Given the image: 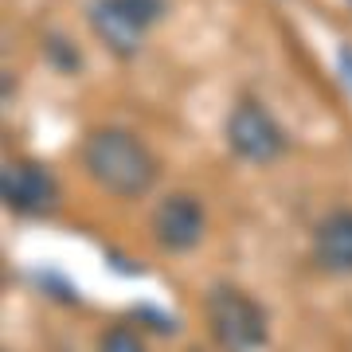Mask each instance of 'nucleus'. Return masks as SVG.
I'll list each match as a JSON object with an SVG mask.
<instances>
[{
    "label": "nucleus",
    "instance_id": "nucleus-1",
    "mask_svg": "<svg viewBox=\"0 0 352 352\" xmlns=\"http://www.w3.org/2000/svg\"><path fill=\"white\" fill-rule=\"evenodd\" d=\"M78 157H82V168L90 173V180L102 184L110 196H122V200H138L157 184V157L129 129H90L82 138Z\"/></svg>",
    "mask_w": 352,
    "mask_h": 352
},
{
    "label": "nucleus",
    "instance_id": "nucleus-2",
    "mask_svg": "<svg viewBox=\"0 0 352 352\" xmlns=\"http://www.w3.org/2000/svg\"><path fill=\"white\" fill-rule=\"evenodd\" d=\"M208 325L223 352H258L266 344V309L235 286H215L208 294Z\"/></svg>",
    "mask_w": 352,
    "mask_h": 352
},
{
    "label": "nucleus",
    "instance_id": "nucleus-3",
    "mask_svg": "<svg viewBox=\"0 0 352 352\" xmlns=\"http://www.w3.org/2000/svg\"><path fill=\"white\" fill-rule=\"evenodd\" d=\"M161 16L164 0H94L90 4V28L102 39V47L118 59L138 55L145 43V32Z\"/></svg>",
    "mask_w": 352,
    "mask_h": 352
},
{
    "label": "nucleus",
    "instance_id": "nucleus-4",
    "mask_svg": "<svg viewBox=\"0 0 352 352\" xmlns=\"http://www.w3.org/2000/svg\"><path fill=\"white\" fill-rule=\"evenodd\" d=\"M223 138L231 145V153L247 164H274L289 149L286 129L278 126V118L258 98H243L231 106Z\"/></svg>",
    "mask_w": 352,
    "mask_h": 352
},
{
    "label": "nucleus",
    "instance_id": "nucleus-5",
    "mask_svg": "<svg viewBox=\"0 0 352 352\" xmlns=\"http://www.w3.org/2000/svg\"><path fill=\"white\" fill-rule=\"evenodd\" d=\"M0 188H4V204L16 215H47L59 204L55 176L36 161H8L4 176H0Z\"/></svg>",
    "mask_w": 352,
    "mask_h": 352
},
{
    "label": "nucleus",
    "instance_id": "nucleus-6",
    "mask_svg": "<svg viewBox=\"0 0 352 352\" xmlns=\"http://www.w3.org/2000/svg\"><path fill=\"white\" fill-rule=\"evenodd\" d=\"M204 227H208L204 204L196 196H188V192L164 196L161 208L153 212V235H157V243L164 251H192L204 239Z\"/></svg>",
    "mask_w": 352,
    "mask_h": 352
},
{
    "label": "nucleus",
    "instance_id": "nucleus-7",
    "mask_svg": "<svg viewBox=\"0 0 352 352\" xmlns=\"http://www.w3.org/2000/svg\"><path fill=\"white\" fill-rule=\"evenodd\" d=\"M314 251L325 270H352V212H333L317 223Z\"/></svg>",
    "mask_w": 352,
    "mask_h": 352
},
{
    "label": "nucleus",
    "instance_id": "nucleus-8",
    "mask_svg": "<svg viewBox=\"0 0 352 352\" xmlns=\"http://www.w3.org/2000/svg\"><path fill=\"white\" fill-rule=\"evenodd\" d=\"M98 352H149V349H145V340L138 337V329L110 325L98 340Z\"/></svg>",
    "mask_w": 352,
    "mask_h": 352
}]
</instances>
